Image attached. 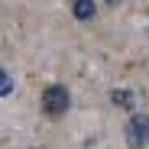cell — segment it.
Here are the masks:
<instances>
[{"mask_svg": "<svg viewBox=\"0 0 149 149\" xmlns=\"http://www.w3.org/2000/svg\"><path fill=\"white\" fill-rule=\"evenodd\" d=\"M42 110H45V117H62L68 110V88L65 84H49L42 91Z\"/></svg>", "mask_w": 149, "mask_h": 149, "instance_id": "1", "label": "cell"}, {"mask_svg": "<svg viewBox=\"0 0 149 149\" xmlns=\"http://www.w3.org/2000/svg\"><path fill=\"white\" fill-rule=\"evenodd\" d=\"M127 143L130 149H143L149 143V117L146 113H133L127 123Z\"/></svg>", "mask_w": 149, "mask_h": 149, "instance_id": "2", "label": "cell"}, {"mask_svg": "<svg viewBox=\"0 0 149 149\" xmlns=\"http://www.w3.org/2000/svg\"><path fill=\"white\" fill-rule=\"evenodd\" d=\"M71 13H74V19L91 23L94 19V0H71Z\"/></svg>", "mask_w": 149, "mask_h": 149, "instance_id": "3", "label": "cell"}, {"mask_svg": "<svg viewBox=\"0 0 149 149\" xmlns=\"http://www.w3.org/2000/svg\"><path fill=\"white\" fill-rule=\"evenodd\" d=\"M110 101H113L117 107H133V91H113Z\"/></svg>", "mask_w": 149, "mask_h": 149, "instance_id": "4", "label": "cell"}, {"mask_svg": "<svg viewBox=\"0 0 149 149\" xmlns=\"http://www.w3.org/2000/svg\"><path fill=\"white\" fill-rule=\"evenodd\" d=\"M107 3H110V7H117V3H120V0H107Z\"/></svg>", "mask_w": 149, "mask_h": 149, "instance_id": "5", "label": "cell"}]
</instances>
